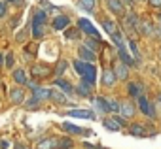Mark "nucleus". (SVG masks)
<instances>
[{"label":"nucleus","mask_w":161,"mask_h":149,"mask_svg":"<svg viewBox=\"0 0 161 149\" xmlns=\"http://www.w3.org/2000/svg\"><path fill=\"white\" fill-rule=\"evenodd\" d=\"M80 57H82L84 60H87V62H93V60H97V57H95V51H91L89 47H86V45H82L80 47Z\"/></svg>","instance_id":"obj_13"},{"label":"nucleus","mask_w":161,"mask_h":149,"mask_svg":"<svg viewBox=\"0 0 161 149\" xmlns=\"http://www.w3.org/2000/svg\"><path fill=\"white\" fill-rule=\"evenodd\" d=\"M103 125H104V128H108V130H119V128H121L114 119H104V121H103Z\"/></svg>","instance_id":"obj_26"},{"label":"nucleus","mask_w":161,"mask_h":149,"mask_svg":"<svg viewBox=\"0 0 161 149\" xmlns=\"http://www.w3.org/2000/svg\"><path fill=\"white\" fill-rule=\"evenodd\" d=\"M138 17L135 15V13H127L125 17H123V27H125V30L127 32H133V30H138Z\"/></svg>","instance_id":"obj_4"},{"label":"nucleus","mask_w":161,"mask_h":149,"mask_svg":"<svg viewBox=\"0 0 161 149\" xmlns=\"http://www.w3.org/2000/svg\"><path fill=\"white\" fill-rule=\"evenodd\" d=\"M125 2H127V4H129V6H131V4H133V2H135V0H125Z\"/></svg>","instance_id":"obj_46"},{"label":"nucleus","mask_w":161,"mask_h":149,"mask_svg":"<svg viewBox=\"0 0 161 149\" xmlns=\"http://www.w3.org/2000/svg\"><path fill=\"white\" fill-rule=\"evenodd\" d=\"M46 21H47V13H46V12H36L32 25H44Z\"/></svg>","instance_id":"obj_23"},{"label":"nucleus","mask_w":161,"mask_h":149,"mask_svg":"<svg viewBox=\"0 0 161 149\" xmlns=\"http://www.w3.org/2000/svg\"><path fill=\"white\" fill-rule=\"evenodd\" d=\"M129 47H131L133 55H135L136 59H140V53H138V47H136V42H135V40H129Z\"/></svg>","instance_id":"obj_34"},{"label":"nucleus","mask_w":161,"mask_h":149,"mask_svg":"<svg viewBox=\"0 0 161 149\" xmlns=\"http://www.w3.org/2000/svg\"><path fill=\"white\" fill-rule=\"evenodd\" d=\"M76 93L82 95V96H91V83H87V81L82 80V83L76 87Z\"/></svg>","instance_id":"obj_15"},{"label":"nucleus","mask_w":161,"mask_h":149,"mask_svg":"<svg viewBox=\"0 0 161 149\" xmlns=\"http://www.w3.org/2000/svg\"><path fill=\"white\" fill-rule=\"evenodd\" d=\"M53 147H57V143L53 140H42L38 143V149H53Z\"/></svg>","instance_id":"obj_27"},{"label":"nucleus","mask_w":161,"mask_h":149,"mask_svg":"<svg viewBox=\"0 0 161 149\" xmlns=\"http://www.w3.org/2000/svg\"><path fill=\"white\" fill-rule=\"evenodd\" d=\"M159 100H161V95H159Z\"/></svg>","instance_id":"obj_50"},{"label":"nucleus","mask_w":161,"mask_h":149,"mask_svg":"<svg viewBox=\"0 0 161 149\" xmlns=\"http://www.w3.org/2000/svg\"><path fill=\"white\" fill-rule=\"evenodd\" d=\"M6 15V2H0V17Z\"/></svg>","instance_id":"obj_42"},{"label":"nucleus","mask_w":161,"mask_h":149,"mask_svg":"<svg viewBox=\"0 0 161 149\" xmlns=\"http://www.w3.org/2000/svg\"><path fill=\"white\" fill-rule=\"evenodd\" d=\"M63 128L66 132H70V134H89V130H84V128H80V126H76L72 123H63Z\"/></svg>","instance_id":"obj_17"},{"label":"nucleus","mask_w":161,"mask_h":149,"mask_svg":"<svg viewBox=\"0 0 161 149\" xmlns=\"http://www.w3.org/2000/svg\"><path fill=\"white\" fill-rule=\"evenodd\" d=\"M32 36L34 38H42L44 36V25H32Z\"/></svg>","instance_id":"obj_28"},{"label":"nucleus","mask_w":161,"mask_h":149,"mask_svg":"<svg viewBox=\"0 0 161 149\" xmlns=\"http://www.w3.org/2000/svg\"><path fill=\"white\" fill-rule=\"evenodd\" d=\"M78 28L82 30V32H86L87 36L99 38V30H97V28H95V27H93V25H91L87 19H80V21H78Z\"/></svg>","instance_id":"obj_2"},{"label":"nucleus","mask_w":161,"mask_h":149,"mask_svg":"<svg viewBox=\"0 0 161 149\" xmlns=\"http://www.w3.org/2000/svg\"><path fill=\"white\" fill-rule=\"evenodd\" d=\"M95 102H97V106H99V110H101V111H110V104H108V100H106V98L99 96Z\"/></svg>","instance_id":"obj_25"},{"label":"nucleus","mask_w":161,"mask_h":149,"mask_svg":"<svg viewBox=\"0 0 161 149\" xmlns=\"http://www.w3.org/2000/svg\"><path fill=\"white\" fill-rule=\"evenodd\" d=\"M152 8H161V0H148Z\"/></svg>","instance_id":"obj_40"},{"label":"nucleus","mask_w":161,"mask_h":149,"mask_svg":"<svg viewBox=\"0 0 161 149\" xmlns=\"http://www.w3.org/2000/svg\"><path fill=\"white\" fill-rule=\"evenodd\" d=\"M66 36H68V38H78L80 32H78V30H76V32H66Z\"/></svg>","instance_id":"obj_43"},{"label":"nucleus","mask_w":161,"mask_h":149,"mask_svg":"<svg viewBox=\"0 0 161 149\" xmlns=\"http://www.w3.org/2000/svg\"><path fill=\"white\" fill-rule=\"evenodd\" d=\"M53 83H55V87H59L64 95H72V93H74V87H72L68 81H64V80H55Z\"/></svg>","instance_id":"obj_14"},{"label":"nucleus","mask_w":161,"mask_h":149,"mask_svg":"<svg viewBox=\"0 0 161 149\" xmlns=\"http://www.w3.org/2000/svg\"><path fill=\"white\" fill-rule=\"evenodd\" d=\"M138 30L144 34V36H153V25L150 23V19H142L138 23Z\"/></svg>","instance_id":"obj_10"},{"label":"nucleus","mask_w":161,"mask_h":149,"mask_svg":"<svg viewBox=\"0 0 161 149\" xmlns=\"http://www.w3.org/2000/svg\"><path fill=\"white\" fill-rule=\"evenodd\" d=\"M38 104H40V100L32 96V98H31V100L27 102V108H29V110H36V108H38Z\"/></svg>","instance_id":"obj_35"},{"label":"nucleus","mask_w":161,"mask_h":149,"mask_svg":"<svg viewBox=\"0 0 161 149\" xmlns=\"http://www.w3.org/2000/svg\"><path fill=\"white\" fill-rule=\"evenodd\" d=\"M129 132H131V136H138V138L146 136V128H144L142 125H136V123L129 125Z\"/></svg>","instance_id":"obj_18"},{"label":"nucleus","mask_w":161,"mask_h":149,"mask_svg":"<svg viewBox=\"0 0 161 149\" xmlns=\"http://www.w3.org/2000/svg\"><path fill=\"white\" fill-rule=\"evenodd\" d=\"M49 98H51L53 102H57V104H64V102H66L64 93H61V91H53V89H51V93H49Z\"/></svg>","instance_id":"obj_21"},{"label":"nucleus","mask_w":161,"mask_h":149,"mask_svg":"<svg viewBox=\"0 0 161 149\" xmlns=\"http://www.w3.org/2000/svg\"><path fill=\"white\" fill-rule=\"evenodd\" d=\"M114 74H116V78H118V80H127V76H129L127 64H123V62H116V66H114Z\"/></svg>","instance_id":"obj_8"},{"label":"nucleus","mask_w":161,"mask_h":149,"mask_svg":"<svg viewBox=\"0 0 161 149\" xmlns=\"http://www.w3.org/2000/svg\"><path fill=\"white\" fill-rule=\"evenodd\" d=\"M116 74H114V70H110V68H104V72H103V85H106V87H112L114 83H116Z\"/></svg>","instance_id":"obj_7"},{"label":"nucleus","mask_w":161,"mask_h":149,"mask_svg":"<svg viewBox=\"0 0 161 149\" xmlns=\"http://www.w3.org/2000/svg\"><path fill=\"white\" fill-rule=\"evenodd\" d=\"M118 51H119V59H121V62H123V64H127V66H133V64H135L133 57L125 51V47H118Z\"/></svg>","instance_id":"obj_19"},{"label":"nucleus","mask_w":161,"mask_h":149,"mask_svg":"<svg viewBox=\"0 0 161 149\" xmlns=\"http://www.w3.org/2000/svg\"><path fill=\"white\" fill-rule=\"evenodd\" d=\"M103 27L106 28V32H108V34H114V32H116L114 23H112V21H108V19H104V21H103Z\"/></svg>","instance_id":"obj_30"},{"label":"nucleus","mask_w":161,"mask_h":149,"mask_svg":"<svg viewBox=\"0 0 161 149\" xmlns=\"http://www.w3.org/2000/svg\"><path fill=\"white\" fill-rule=\"evenodd\" d=\"M66 147H70V140H63L59 143V149H66Z\"/></svg>","instance_id":"obj_41"},{"label":"nucleus","mask_w":161,"mask_h":149,"mask_svg":"<svg viewBox=\"0 0 161 149\" xmlns=\"http://www.w3.org/2000/svg\"><path fill=\"white\" fill-rule=\"evenodd\" d=\"M68 115L70 117H80V119H95V113L87 111V110H70Z\"/></svg>","instance_id":"obj_12"},{"label":"nucleus","mask_w":161,"mask_h":149,"mask_svg":"<svg viewBox=\"0 0 161 149\" xmlns=\"http://www.w3.org/2000/svg\"><path fill=\"white\" fill-rule=\"evenodd\" d=\"M6 2H15V0H6Z\"/></svg>","instance_id":"obj_48"},{"label":"nucleus","mask_w":161,"mask_h":149,"mask_svg":"<svg viewBox=\"0 0 161 149\" xmlns=\"http://www.w3.org/2000/svg\"><path fill=\"white\" fill-rule=\"evenodd\" d=\"M0 64H2V53H0Z\"/></svg>","instance_id":"obj_47"},{"label":"nucleus","mask_w":161,"mask_h":149,"mask_svg":"<svg viewBox=\"0 0 161 149\" xmlns=\"http://www.w3.org/2000/svg\"><path fill=\"white\" fill-rule=\"evenodd\" d=\"M159 21H161V13H159Z\"/></svg>","instance_id":"obj_49"},{"label":"nucleus","mask_w":161,"mask_h":149,"mask_svg":"<svg viewBox=\"0 0 161 149\" xmlns=\"http://www.w3.org/2000/svg\"><path fill=\"white\" fill-rule=\"evenodd\" d=\"M138 89H140V87H138L136 83H129V95H131V96H138V95H140Z\"/></svg>","instance_id":"obj_33"},{"label":"nucleus","mask_w":161,"mask_h":149,"mask_svg":"<svg viewBox=\"0 0 161 149\" xmlns=\"http://www.w3.org/2000/svg\"><path fill=\"white\" fill-rule=\"evenodd\" d=\"M49 74H51V68L46 66V64H34L31 68V76L36 78V80H42V78H49Z\"/></svg>","instance_id":"obj_1"},{"label":"nucleus","mask_w":161,"mask_h":149,"mask_svg":"<svg viewBox=\"0 0 161 149\" xmlns=\"http://www.w3.org/2000/svg\"><path fill=\"white\" fill-rule=\"evenodd\" d=\"M68 23H70V21H68L66 15H57V17L53 19V25H51V27H53V30H63V28L68 27Z\"/></svg>","instance_id":"obj_9"},{"label":"nucleus","mask_w":161,"mask_h":149,"mask_svg":"<svg viewBox=\"0 0 161 149\" xmlns=\"http://www.w3.org/2000/svg\"><path fill=\"white\" fill-rule=\"evenodd\" d=\"M82 80L87 81V83H91V85L95 83V80H97V68L93 66V62H86V70H84Z\"/></svg>","instance_id":"obj_3"},{"label":"nucleus","mask_w":161,"mask_h":149,"mask_svg":"<svg viewBox=\"0 0 161 149\" xmlns=\"http://www.w3.org/2000/svg\"><path fill=\"white\" fill-rule=\"evenodd\" d=\"M6 66H8V68L14 66V55H12V53H8V57H6Z\"/></svg>","instance_id":"obj_38"},{"label":"nucleus","mask_w":161,"mask_h":149,"mask_svg":"<svg viewBox=\"0 0 161 149\" xmlns=\"http://www.w3.org/2000/svg\"><path fill=\"white\" fill-rule=\"evenodd\" d=\"M74 68H76V72L80 74V76H84V70H86V62H82V60H76V62H74Z\"/></svg>","instance_id":"obj_31"},{"label":"nucleus","mask_w":161,"mask_h":149,"mask_svg":"<svg viewBox=\"0 0 161 149\" xmlns=\"http://www.w3.org/2000/svg\"><path fill=\"white\" fill-rule=\"evenodd\" d=\"M106 6L112 10V13H116V15H125V6H123V2L121 0H106Z\"/></svg>","instance_id":"obj_5"},{"label":"nucleus","mask_w":161,"mask_h":149,"mask_svg":"<svg viewBox=\"0 0 161 149\" xmlns=\"http://www.w3.org/2000/svg\"><path fill=\"white\" fill-rule=\"evenodd\" d=\"M114 121H116L119 126H127V121H125V117H123V115H121V117H119V115H116V117H114Z\"/></svg>","instance_id":"obj_37"},{"label":"nucleus","mask_w":161,"mask_h":149,"mask_svg":"<svg viewBox=\"0 0 161 149\" xmlns=\"http://www.w3.org/2000/svg\"><path fill=\"white\" fill-rule=\"evenodd\" d=\"M80 4H82L87 12H91L95 8V4H97V0H80Z\"/></svg>","instance_id":"obj_29"},{"label":"nucleus","mask_w":161,"mask_h":149,"mask_svg":"<svg viewBox=\"0 0 161 149\" xmlns=\"http://www.w3.org/2000/svg\"><path fill=\"white\" fill-rule=\"evenodd\" d=\"M119 111H121L123 117H133L135 115V108H133L131 102H121L119 104Z\"/></svg>","instance_id":"obj_16"},{"label":"nucleus","mask_w":161,"mask_h":149,"mask_svg":"<svg viewBox=\"0 0 161 149\" xmlns=\"http://www.w3.org/2000/svg\"><path fill=\"white\" fill-rule=\"evenodd\" d=\"M108 104H110V111H119V102H116V100H108Z\"/></svg>","instance_id":"obj_36"},{"label":"nucleus","mask_w":161,"mask_h":149,"mask_svg":"<svg viewBox=\"0 0 161 149\" xmlns=\"http://www.w3.org/2000/svg\"><path fill=\"white\" fill-rule=\"evenodd\" d=\"M84 147H86V149H97V147H95V145H91V143H87V141H86V143H84Z\"/></svg>","instance_id":"obj_44"},{"label":"nucleus","mask_w":161,"mask_h":149,"mask_svg":"<svg viewBox=\"0 0 161 149\" xmlns=\"http://www.w3.org/2000/svg\"><path fill=\"white\" fill-rule=\"evenodd\" d=\"M23 98H25V91H23V89L14 87V89L10 91V100H12L14 104H21V102H23Z\"/></svg>","instance_id":"obj_11"},{"label":"nucleus","mask_w":161,"mask_h":149,"mask_svg":"<svg viewBox=\"0 0 161 149\" xmlns=\"http://www.w3.org/2000/svg\"><path fill=\"white\" fill-rule=\"evenodd\" d=\"M14 80L17 81V83H21V85H27V78H25V72L23 70H14Z\"/></svg>","instance_id":"obj_22"},{"label":"nucleus","mask_w":161,"mask_h":149,"mask_svg":"<svg viewBox=\"0 0 161 149\" xmlns=\"http://www.w3.org/2000/svg\"><path fill=\"white\" fill-rule=\"evenodd\" d=\"M138 108H140V111H142L144 115H150V117H153V115H155L153 108H150L148 98H146V96H142V95H138Z\"/></svg>","instance_id":"obj_6"},{"label":"nucleus","mask_w":161,"mask_h":149,"mask_svg":"<svg viewBox=\"0 0 161 149\" xmlns=\"http://www.w3.org/2000/svg\"><path fill=\"white\" fill-rule=\"evenodd\" d=\"M86 47H89L91 51H99V49H101V40H99V38L87 40V42H86Z\"/></svg>","instance_id":"obj_24"},{"label":"nucleus","mask_w":161,"mask_h":149,"mask_svg":"<svg viewBox=\"0 0 161 149\" xmlns=\"http://www.w3.org/2000/svg\"><path fill=\"white\" fill-rule=\"evenodd\" d=\"M49 93H51V89H42V87H34V93H32V96L34 98H38V100H44V98H49Z\"/></svg>","instance_id":"obj_20"},{"label":"nucleus","mask_w":161,"mask_h":149,"mask_svg":"<svg viewBox=\"0 0 161 149\" xmlns=\"http://www.w3.org/2000/svg\"><path fill=\"white\" fill-rule=\"evenodd\" d=\"M15 149H25V145H21V143H17V145H15Z\"/></svg>","instance_id":"obj_45"},{"label":"nucleus","mask_w":161,"mask_h":149,"mask_svg":"<svg viewBox=\"0 0 161 149\" xmlns=\"http://www.w3.org/2000/svg\"><path fill=\"white\" fill-rule=\"evenodd\" d=\"M110 36H112V40L116 42V45H118V47H125V44H123V38H121L118 32H114V34H110Z\"/></svg>","instance_id":"obj_32"},{"label":"nucleus","mask_w":161,"mask_h":149,"mask_svg":"<svg viewBox=\"0 0 161 149\" xmlns=\"http://www.w3.org/2000/svg\"><path fill=\"white\" fill-rule=\"evenodd\" d=\"M64 68H66V62H64V60H61V62L57 64V74H61V72H64Z\"/></svg>","instance_id":"obj_39"}]
</instances>
